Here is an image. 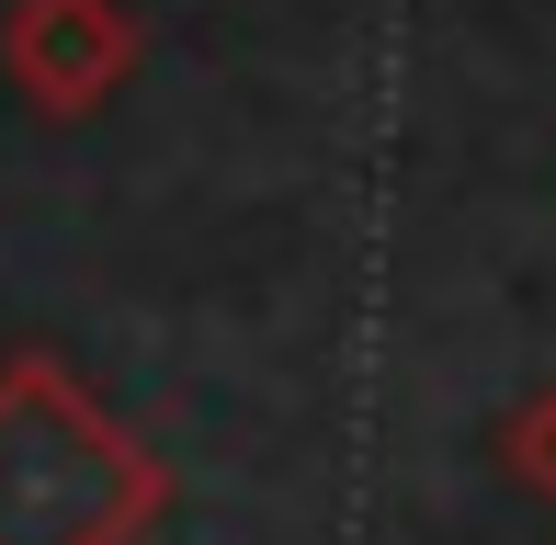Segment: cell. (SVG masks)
Listing matches in <instances>:
<instances>
[{
  "label": "cell",
  "instance_id": "1",
  "mask_svg": "<svg viewBox=\"0 0 556 545\" xmlns=\"http://www.w3.org/2000/svg\"><path fill=\"white\" fill-rule=\"evenodd\" d=\"M170 466L68 376V353H0V545H148Z\"/></svg>",
  "mask_w": 556,
  "mask_h": 545
},
{
  "label": "cell",
  "instance_id": "2",
  "mask_svg": "<svg viewBox=\"0 0 556 545\" xmlns=\"http://www.w3.org/2000/svg\"><path fill=\"white\" fill-rule=\"evenodd\" d=\"M137 58H148V35L125 0H12L0 12V80L35 114H58V126L103 114L137 80Z\"/></svg>",
  "mask_w": 556,
  "mask_h": 545
},
{
  "label": "cell",
  "instance_id": "3",
  "mask_svg": "<svg viewBox=\"0 0 556 545\" xmlns=\"http://www.w3.org/2000/svg\"><path fill=\"white\" fill-rule=\"evenodd\" d=\"M489 455H500V478H511V489L556 500V386H534V398H511V409H500Z\"/></svg>",
  "mask_w": 556,
  "mask_h": 545
}]
</instances>
